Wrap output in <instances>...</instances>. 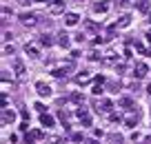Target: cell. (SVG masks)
Listing matches in <instances>:
<instances>
[{"mask_svg": "<svg viewBox=\"0 0 151 144\" xmlns=\"http://www.w3.org/2000/svg\"><path fill=\"white\" fill-rule=\"evenodd\" d=\"M14 73L18 75V78H22V75H24V62L20 60V58H16V60H14Z\"/></svg>", "mask_w": 151, "mask_h": 144, "instance_id": "8fae6325", "label": "cell"}, {"mask_svg": "<svg viewBox=\"0 0 151 144\" xmlns=\"http://www.w3.org/2000/svg\"><path fill=\"white\" fill-rule=\"evenodd\" d=\"M104 64H113V67H116V64H118V53H116V51H107V53H104Z\"/></svg>", "mask_w": 151, "mask_h": 144, "instance_id": "7c38bea8", "label": "cell"}, {"mask_svg": "<svg viewBox=\"0 0 151 144\" xmlns=\"http://www.w3.org/2000/svg\"><path fill=\"white\" fill-rule=\"evenodd\" d=\"M138 9H140L142 14H151V2L149 0H140V2H138Z\"/></svg>", "mask_w": 151, "mask_h": 144, "instance_id": "d6986e66", "label": "cell"}, {"mask_svg": "<svg viewBox=\"0 0 151 144\" xmlns=\"http://www.w3.org/2000/svg\"><path fill=\"white\" fill-rule=\"evenodd\" d=\"M78 20H80V16H78V14H67L65 16V24H67V27H76Z\"/></svg>", "mask_w": 151, "mask_h": 144, "instance_id": "9a60e30c", "label": "cell"}, {"mask_svg": "<svg viewBox=\"0 0 151 144\" xmlns=\"http://www.w3.org/2000/svg\"><path fill=\"white\" fill-rule=\"evenodd\" d=\"M47 142L49 144H62V138L60 135H47Z\"/></svg>", "mask_w": 151, "mask_h": 144, "instance_id": "cb8c5ba5", "label": "cell"}, {"mask_svg": "<svg viewBox=\"0 0 151 144\" xmlns=\"http://www.w3.org/2000/svg\"><path fill=\"white\" fill-rule=\"evenodd\" d=\"M131 24V14H122L118 18V29H127Z\"/></svg>", "mask_w": 151, "mask_h": 144, "instance_id": "4fadbf2b", "label": "cell"}, {"mask_svg": "<svg viewBox=\"0 0 151 144\" xmlns=\"http://www.w3.org/2000/svg\"><path fill=\"white\" fill-rule=\"evenodd\" d=\"M145 38H147V42H149V44H151V31H149V33H147V36H145Z\"/></svg>", "mask_w": 151, "mask_h": 144, "instance_id": "ab89813d", "label": "cell"}, {"mask_svg": "<svg viewBox=\"0 0 151 144\" xmlns=\"http://www.w3.org/2000/svg\"><path fill=\"white\" fill-rule=\"evenodd\" d=\"M20 20H22V24H29V27H33V24L38 22V16L31 14V11H24V14H20Z\"/></svg>", "mask_w": 151, "mask_h": 144, "instance_id": "8992f818", "label": "cell"}, {"mask_svg": "<svg viewBox=\"0 0 151 144\" xmlns=\"http://www.w3.org/2000/svg\"><path fill=\"white\" fill-rule=\"evenodd\" d=\"M131 140H133V142H145V138H142L138 131H133V133H131Z\"/></svg>", "mask_w": 151, "mask_h": 144, "instance_id": "83f0119b", "label": "cell"}, {"mask_svg": "<svg viewBox=\"0 0 151 144\" xmlns=\"http://www.w3.org/2000/svg\"><path fill=\"white\" fill-rule=\"evenodd\" d=\"M136 51H138V53H142V56L147 53V49H145V44H142V42H136Z\"/></svg>", "mask_w": 151, "mask_h": 144, "instance_id": "f546056e", "label": "cell"}, {"mask_svg": "<svg viewBox=\"0 0 151 144\" xmlns=\"http://www.w3.org/2000/svg\"><path fill=\"white\" fill-rule=\"evenodd\" d=\"M40 44H42V47H51L53 44L51 36H49V33H42V36H40Z\"/></svg>", "mask_w": 151, "mask_h": 144, "instance_id": "44dd1931", "label": "cell"}, {"mask_svg": "<svg viewBox=\"0 0 151 144\" xmlns=\"http://www.w3.org/2000/svg\"><path fill=\"white\" fill-rule=\"evenodd\" d=\"M91 93H93V95H100V93H102V84L96 82V84H93V89H91Z\"/></svg>", "mask_w": 151, "mask_h": 144, "instance_id": "4316f807", "label": "cell"}, {"mask_svg": "<svg viewBox=\"0 0 151 144\" xmlns=\"http://www.w3.org/2000/svg\"><path fill=\"white\" fill-rule=\"evenodd\" d=\"M109 7H111V5H109L107 0H100V2H96V5H93V14H107Z\"/></svg>", "mask_w": 151, "mask_h": 144, "instance_id": "9c48e42d", "label": "cell"}, {"mask_svg": "<svg viewBox=\"0 0 151 144\" xmlns=\"http://www.w3.org/2000/svg\"><path fill=\"white\" fill-rule=\"evenodd\" d=\"M14 120H16V113L11 109H2V126L14 124Z\"/></svg>", "mask_w": 151, "mask_h": 144, "instance_id": "52a82bcc", "label": "cell"}, {"mask_svg": "<svg viewBox=\"0 0 151 144\" xmlns=\"http://www.w3.org/2000/svg\"><path fill=\"white\" fill-rule=\"evenodd\" d=\"M109 122H122V115L120 113H109Z\"/></svg>", "mask_w": 151, "mask_h": 144, "instance_id": "484cf974", "label": "cell"}, {"mask_svg": "<svg viewBox=\"0 0 151 144\" xmlns=\"http://www.w3.org/2000/svg\"><path fill=\"white\" fill-rule=\"evenodd\" d=\"M40 124L42 126H53V115H49V113H40Z\"/></svg>", "mask_w": 151, "mask_h": 144, "instance_id": "e0dca14e", "label": "cell"}, {"mask_svg": "<svg viewBox=\"0 0 151 144\" xmlns=\"http://www.w3.org/2000/svg\"><path fill=\"white\" fill-rule=\"evenodd\" d=\"M49 14L58 16V14H65V0H53L49 5Z\"/></svg>", "mask_w": 151, "mask_h": 144, "instance_id": "277c9868", "label": "cell"}, {"mask_svg": "<svg viewBox=\"0 0 151 144\" xmlns=\"http://www.w3.org/2000/svg\"><path fill=\"white\" fill-rule=\"evenodd\" d=\"M149 24H151V14H149Z\"/></svg>", "mask_w": 151, "mask_h": 144, "instance_id": "b9f144b4", "label": "cell"}, {"mask_svg": "<svg viewBox=\"0 0 151 144\" xmlns=\"http://www.w3.org/2000/svg\"><path fill=\"white\" fill-rule=\"evenodd\" d=\"M20 117H22L24 122H29V111L27 109H20Z\"/></svg>", "mask_w": 151, "mask_h": 144, "instance_id": "4dcf8cb0", "label": "cell"}, {"mask_svg": "<svg viewBox=\"0 0 151 144\" xmlns=\"http://www.w3.org/2000/svg\"><path fill=\"white\" fill-rule=\"evenodd\" d=\"M118 107L129 109V107H133V100H131V98H120V100H118Z\"/></svg>", "mask_w": 151, "mask_h": 144, "instance_id": "7402d4cb", "label": "cell"}, {"mask_svg": "<svg viewBox=\"0 0 151 144\" xmlns=\"http://www.w3.org/2000/svg\"><path fill=\"white\" fill-rule=\"evenodd\" d=\"M58 44L62 47V49H69V44H71V40H69V36H67L65 31H60L58 33Z\"/></svg>", "mask_w": 151, "mask_h": 144, "instance_id": "5bb4252c", "label": "cell"}, {"mask_svg": "<svg viewBox=\"0 0 151 144\" xmlns=\"http://www.w3.org/2000/svg\"><path fill=\"white\" fill-rule=\"evenodd\" d=\"M24 53H27L29 58H40V47H38L36 42H27V44H24Z\"/></svg>", "mask_w": 151, "mask_h": 144, "instance_id": "7a4b0ae2", "label": "cell"}, {"mask_svg": "<svg viewBox=\"0 0 151 144\" xmlns=\"http://www.w3.org/2000/svg\"><path fill=\"white\" fill-rule=\"evenodd\" d=\"M24 142H27V144H33V142H36V140L31 138V133H27V135H24Z\"/></svg>", "mask_w": 151, "mask_h": 144, "instance_id": "d590c367", "label": "cell"}, {"mask_svg": "<svg viewBox=\"0 0 151 144\" xmlns=\"http://www.w3.org/2000/svg\"><path fill=\"white\" fill-rule=\"evenodd\" d=\"M100 56H102V53H100V51H96V49H93V51L89 53V60H93V62H96V60H100Z\"/></svg>", "mask_w": 151, "mask_h": 144, "instance_id": "f1b7e54d", "label": "cell"}, {"mask_svg": "<svg viewBox=\"0 0 151 144\" xmlns=\"http://www.w3.org/2000/svg\"><path fill=\"white\" fill-rule=\"evenodd\" d=\"M96 109L102 111V113H113V102H111V100H107V98H100V102L96 104Z\"/></svg>", "mask_w": 151, "mask_h": 144, "instance_id": "6da1fadb", "label": "cell"}, {"mask_svg": "<svg viewBox=\"0 0 151 144\" xmlns=\"http://www.w3.org/2000/svg\"><path fill=\"white\" fill-rule=\"evenodd\" d=\"M71 140H73V142H80V140H82V133H73V135H71Z\"/></svg>", "mask_w": 151, "mask_h": 144, "instance_id": "e575fe53", "label": "cell"}, {"mask_svg": "<svg viewBox=\"0 0 151 144\" xmlns=\"http://www.w3.org/2000/svg\"><path fill=\"white\" fill-rule=\"evenodd\" d=\"M107 40V38H100V36H96V40H93V47H98V44H102V42Z\"/></svg>", "mask_w": 151, "mask_h": 144, "instance_id": "836d02e7", "label": "cell"}, {"mask_svg": "<svg viewBox=\"0 0 151 144\" xmlns=\"http://www.w3.org/2000/svg\"><path fill=\"white\" fill-rule=\"evenodd\" d=\"M147 73H149V67H147L145 62H136V67H133V78H145Z\"/></svg>", "mask_w": 151, "mask_h": 144, "instance_id": "5b68a950", "label": "cell"}, {"mask_svg": "<svg viewBox=\"0 0 151 144\" xmlns=\"http://www.w3.org/2000/svg\"><path fill=\"white\" fill-rule=\"evenodd\" d=\"M14 51H16L14 47H9V44H5V56H14Z\"/></svg>", "mask_w": 151, "mask_h": 144, "instance_id": "1f68e13d", "label": "cell"}, {"mask_svg": "<svg viewBox=\"0 0 151 144\" xmlns=\"http://www.w3.org/2000/svg\"><path fill=\"white\" fill-rule=\"evenodd\" d=\"M67 71H69V67H53V69H51V75H53V78H65Z\"/></svg>", "mask_w": 151, "mask_h": 144, "instance_id": "2e32d148", "label": "cell"}, {"mask_svg": "<svg viewBox=\"0 0 151 144\" xmlns=\"http://www.w3.org/2000/svg\"><path fill=\"white\" fill-rule=\"evenodd\" d=\"M87 29H89V31H96V29H98V27H96L93 22H87Z\"/></svg>", "mask_w": 151, "mask_h": 144, "instance_id": "74e56055", "label": "cell"}, {"mask_svg": "<svg viewBox=\"0 0 151 144\" xmlns=\"http://www.w3.org/2000/svg\"><path fill=\"white\" fill-rule=\"evenodd\" d=\"M91 82V73L89 71H80V73L76 75V84H89Z\"/></svg>", "mask_w": 151, "mask_h": 144, "instance_id": "30bf717a", "label": "cell"}, {"mask_svg": "<svg viewBox=\"0 0 151 144\" xmlns=\"http://www.w3.org/2000/svg\"><path fill=\"white\" fill-rule=\"evenodd\" d=\"M116 71H118V73H124V71H127V67H124L122 62H118V64H116Z\"/></svg>", "mask_w": 151, "mask_h": 144, "instance_id": "d6a6232c", "label": "cell"}, {"mask_svg": "<svg viewBox=\"0 0 151 144\" xmlns=\"http://www.w3.org/2000/svg\"><path fill=\"white\" fill-rule=\"evenodd\" d=\"M33 2H49V0H33Z\"/></svg>", "mask_w": 151, "mask_h": 144, "instance_id": "60d3db41", "label": "cell"}, {"mask_svg": "<svg viewBox=\"0 0 151 144\" xmlns=\"http://www.w3.org/2000/svg\"><path fill=\"white\" fill-rule=\"evenodd\" d=\"M71 102H76V104H85V95H82L80 91H73V93H71Z\"/></svg>", "mask_w": 151, "mask_h": 144, "instance_id": "ffe728a7", "label": "cell"}, {"mask_svg": "<svg viewBox=\"0 0 151 144\" xmlns=\"http://www.w3.org/2000/svg\"><path fill=\"white\" fill-rule=\"evenodd\" d=\"M29 133H31V138H33V140H42V138H47V135H45L40 129H33V131H29Z\"/></svg>", "mask_w": 151, "mask_h": 144, "instance_id": "603a6c76", "label": "cell"}, {"mask_svg": "<svg viewBox=\"0 0 151 144\" xmlns=\"http://www.w3.org/2000/svg\"><path fill=\"white\" fill-rule=\"evenodd\" d=\"M124 124H127L129 129H136V126H138V115H136V113L127 115V117H124Z\"/></svg>", "mask_w": 151, "mask_h": 144, "instance_id": "ac0fdd59", "label": "cell"}, {"mask_svg": "<svg viewBox=\"0 0 151 144\" xmlns=\"http://www.w3.org/2000/svg\"><path fill=\"white\" fill-rule=\"evenodd\" d=\"M85 144H98V140H87Z\"/></svg>", "mask_w": 151, "mask_h": 144, "instance_id": "f35d334b", "label": "cell"}, {"mask_svg": "<svg viewBox=\"0 0 151 144\" xmlns=\"http://www.w3.org/2000/svg\"><path fill=\"white\" fill-rule=\"evenodd\" d=\"M109 142L111 144H122V135H116V133L109 135Z\"/></svg>", "mask_w": 151, "mask_h": 144, "instance_id": "d4e9b609", "label": "cell"}, {"mask_svg": "<svg viewBox=\"0 0 151 144\" xmlns=\"http://www.w3.org/2000/svg\"><path fill=\"white\" fill-rule=\"evenodd\" d=\"M76 115H78V120L82 122V126H91V117H89V113H87V109H78L76 111Z\"/></svg>", "mask_w": 151, "mask_h": 144, "instance_id": "ba28073f", "label": "cell"}, {"mask_svg": "<svg viewBox=\"0 0 151 144\" xmlns=\"http://www.w3.org/2000/svg\"><path fill=\"white\" fill-rule=\"evenodd\" d=\"M124 58H127V60H131V47H127V49H124Z\"/></svg>", "mask_w": 151, "mask_h": 144, "instance_id": "8d00e7d4", "label": "cell"}, {"mask_svg": "<svg viewBox=\"0 0 151 144\" xmlns=\"http://www.w3.org/2000/svg\"><path fill=\"white\" fill-rule=\"evenodd\" d=\"M36 93L40 98H49V95H51V87H49L47 82H36Z\"/></svg>", "mask_w": 151, "mask_h": 144, "instance_id": "3957f363", "label": "cell"}]
</instances>
